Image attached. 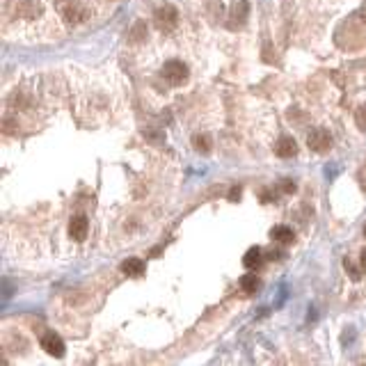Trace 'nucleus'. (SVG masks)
I'll return each instance as SVG.
<instances>
[{"mask_svg": "<svg viewBox=\"0 0 366 366\" xmlns=\"http://www.w3.org/2000/svg\"><path fill=\"white\" fill-rule=\"evenodd\" d=\"M163 76H165V80H167L169 85L181 87V85H186L188 82L190 71H188V67L181 62V59H169V62H165V67H163Z\"/></svg>", "mask_w": 366, "mask_h": 366, "instance_id": "f257e3e1", "label": "nucleus"}, {"mask_svg": "<svg viewBox=\"0 0 366 366\" xmlns=\"http://www.w3.org/2000/svg\"><path fill=\"white\" fill-rule=\"evenodd\" d=\"M57 7H59V14H62L64 21L76 23V25L78 23H85L87 18H89V9L80 3H73V0H64V3H59Z\"/></svg>", "mask_w": 366, "mask_h": 366, "instance_id": "f03ea898", "label": "nucleus"}, {"mask_svg": "<svg viewBox=\"0 0 366 366\" xmlns=\"http://www.w3.org/2000/svg\"><path fill=\"white\" fill-rule=\"evenodd\" d=\"M156 25L160 27L163 32H169L176 27L178 23V12L172 7V5H160L158 9H156Z\"/></svg>", "mask_w": 366, "mask_h": 366, "instance_id": "7ed1b4c3", "label": "nucleus"}, {"mask_svg": "<svg viewBox=\"0 0 366 366\" xmlns=\"http://www.w3.org/2000/svg\"><path fill=\"white\" fill-rule=\"evenodd\" d=\"M307 144H309V149L318 151V154H323V151L329 149V144H332V137H329L327 131H323V128H316V131H311L309 135H307Z\"/></svg>", "mask_w": 366, "mask_h": 366, "instance_id": "20e7f679", "label": "nucleus"}, {"mask_svg": "<svg viewBox=\"0 0 366 366\" xmlns=\"http://www.w3.org/2000/svg\"><path fill=\"white\" fill-rule=\"evenodd\" d=\"M41 348L53 357H64V350H67V348H64V341L55 332H46L44 337H41Z\"/></svg>", "mask_w": 366, "mask_h": 366, "instance_id": "39448f33", "label": "nucleus"}, {"mask_svg": "<svg viewBox=\"0 0 366 366\" xmlns=\"http://www.w3.org/2000/svg\"><path fill=\"white\" fill-rule=\"evenodd\" d=\"M247 14H250V3L247 0H238L231 5V12H229V27H240L247 21Z\"/></svg>", "mask_w": 366, "mask_h": 366, "instance_id": "423d86ee", "label": "nucleus"}, {"mask_svg": "<svg viewBox=\"0 0 366 366\" xmlns=\"http://www.w3.org/2000/svg\"><path fill=\"white\" fill-rule=\"evenodd\" d=\"M87 229H89V222H87L85 215H76V218H71V222H69V236L76 242H82L87 238Z\"/></svg>", "mask_w": 366, "mask_h": 366, "instance_id": "0eeeda50", "label": "nucleus"}, {"mask_svg": "<svg viewBox=\"0 0 366 366\" xmlns=\"http://www.w3.org/2000/svg\"><path fill=\"white\" fill-rule=\"evenodd\" d=\"M274 154L279 156V158H293V156L297 154V144L293 137H279L277 146H274Z\"/></svg>", "mask_w": 366, "mask_h": 366, "instance_id": "6e6552de", "label": "nucleus"}, {"mask_svg": "<svg viewBox=\"0 0 366 366\" xmlns=\"http://www.w3.org/2000/svg\"><path fill=\"white\" fill-rule=\"evenodd\" d=\"M121 272L126 274V277H140V274L144 272V261L137 259V256H131V259H126L121 263Z\"/></svg>", "mask_w": 366, "mask_h": 366, "instance_id": "1a4fd4ad", "label": "nucleus"}, {"mask_svg": "<svg viewBox=\"0 0 366 366\" xmlns=\"http://www.w3.org/2000/svg\"><path fill=\"white\" fill-rule=\"evenodd\" d=\"M242 263H245V268H256V265L261 263V250L259 247H250V250L245 252V256H242Z\"/></svg>", "mask_w": 366, "mask_h": 366, "instance_id": "9d476101", "label": "nucleus"}, {"mask_svg": "<svg viewBox=\"0 0 366 366\" xmlns=\"http://www.w3.org/2000/svg\"><path fill=\"white\" fill-rule=\"evenodd\" d=\"M272 238L274 240H279V242H293V231L288 227H274L272 229Z\"/></svg>", "mask_w": 366, "mask_h": 366, "instance_id": "9b49d317", "label": "nucleus"}, {"mask_svg": "<svg viewBox=\"0 0 366 366\" xmlns=\"http://www.w3.org/2000/svg\"><path fill=\"white\" fill-rule=\"evenodd\" d=\"M240 288L245 293H254L256 288H259V277H254V274H242L240 277Z\"/></svg>", "mask_w": 366, "mask_h": 366, "instance_id": "f8f14e48", "label": "nucleus"}, {"mask_svg": "<svg viewBox=\"0 0 366 366\" xmlns=\"http://www.w3.org/2000/svg\"><path fill=\"white\" fill-rule=\"evenodd\" d=\"M192 144H195V149L197 151H201V154H208L210 151V137L208 135H195L192 137Z\"/></svg>", "mask_w": 366, "mask_h": 366, "instance_id": "ddd939ff", "label": "nucleus"}, {"mask_svg": "<svg viewBox=\"0 0 366 366\" xmlns=\"http://www.w3.org/2000/svg\"><path fill=\"white\" fill-rule=\"evenodd\" d=\"M355 121H357V126H359L361 131H366V103L357 108V112H355Z\"/></svg>", "mask_w": 366, "mask_h": 366, "instance_id": "4468645a", "label": "nucleus"}, {"mask_svg": "<svg viewBox=\"0 0 366 366\" xmlns=\"http://www.w3.org/2000/svg\"><path fill=\"white\" fill-rule=\"evenodd\" d=\"M343 268H346L348 272H350V279H355V282H357V279H359V270H357L355 265H352L348 259H343Z\"/></svg>", "mask_w": 366, "mask_h": 366, "instance_id": "2eb2a0df", "label": "nucleus"}, {"mask_svg": "<svg viewBox=\"0 0 366 366\" xmlns=\"http://www.w3.org/2000/svg\"><path fill=\"white\" fill-rule=\"evenodd\" d=\"M282 188L284 192H295V183L293 181H282Z\"/></svg>", "mask_w": 366, "mask_h": 366, "instance_id": "dca6fc26", "label": "nucleus"}, {"mask_svg": "<svg viewBox=\"0 0 366 366\" xmlns=\"http://www.w3.org/2000/svg\"><path fill=\"white\" fill-rule=\"evenodd\" d=\"M240 197V188H233L231 192H229V199H238Z\"/></svg>", "mask_w": 366, "mask_h": 366, "instance_id": "f3484780", "label": "nucleus"}, {"mask_svg": "<svg viewBox=\"0 0 366 366\" xmlns=\"http://www.w3.org/2000/svg\"><path fill=\"white\" fill-rule=\"evenodd\" d=\"M359 263H361V270H364V274H366V252H361V256H359Z\"/></svg>", "mask_w": 366, "mask_h": 366, "instance_id": "a211bd4d", "label": "nucleus"}, {"mask_svg": "<svg viewBox=\"0 0 366 366\" xmlns=\"http://www.w3.org/2000/svg\"><path fill=\"white\" fill-rule=\"evenodd\" d=\"M361 21H364V25H366V7L361 9Z\"/></svg>", "mask_w": 366, "mask_h": 366, "instance_id": "6ab92c4d", "label": "nucleus"}, {"mask_svg": "<svg viewBox=\"0 0 366 366\" xmlns=\"http://www.w3.org/2000/svg\"><path fill=\"white\" fill-rule=\"evenodd\" d=\"M364 233H366V229H364Z\"/></svg>", "mask_w": 366, "mask_h": 366, "instance_id": "aec40b11", "label": "nucleus"}]
</instances>
